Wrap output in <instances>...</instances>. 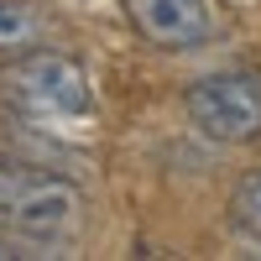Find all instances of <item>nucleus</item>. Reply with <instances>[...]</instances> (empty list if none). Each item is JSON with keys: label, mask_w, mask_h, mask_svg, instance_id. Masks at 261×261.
I'll return each mask as SVG.
<instances>
[{"label": "nucleus", "mask_w": 261, "mask_h": 261, "mask_svg": "<svg viewBox=\"0 0 261 261\" xmlns=\"http://www.w3.org/2000/svg\"><path fill=\"white\" fill-rule=\"evenodd\" d=\"M0 110L21 120H84L94 110V89L79 58L32 47L0 63Z\"/></svg>", "instance_id": "f257e3e1"}, {"label": "nucleus", "mask_w": 261, "mask_h": 261, "mask_svg": "<svg viewBox=\"0 0 261 261\" xmlns=\"http://www.w3.org/2000/svg\"><path fill=\"white\" fill-rule=\"evenodd\" d=\"M79 209H84V193L68 178L0 162V225L53 241V235H68L79 225Z\"/></svg>", "instance_id": "f03ea898"}, {"label": "nucleus", "mask_w": 261, "mask_h": 261, "mask_svg": "<svg viewBox=\"0 0 261 261\" xmlns=\"http://www.w3.org/2000/svg\"><path fill=\"white\" fill-rule=\"evenodd\" d=\"M183 105H188V120L199 125V136L209 141L241 146L261 136V73L251 68H225L199 79Z\"/></svg>", "instance_id": "7ed1b4c3"}, {"label": "nucleus", "mask_w": 261, "mask_h": 261, "mask_svg": "<svg viewBox=\"0 0 261 261\" xmlns=\"http://www.w3.org/2000/svg\"><path fill=\"white\" fill-rule=\"evenodd\" d=\"M120 6L130 16V27L141 32V42L162 53H188L214 37L209 0H120Z\"/></svg>", "instance_id": "20e7f679"}, {"label": "nucleus", "mask_w": 261, "mask_h": 261, "mask_svg": "<svg viewBox=\"0 0 261 261\" xmlns=\"http://www.w3.org/2000/svg\"><path fill=\"white\" fill-rule=\"evenodd\" d=\"M42 37V16L32 6H16V0H0V53H32V42Z\"/></svg>", "instance_id": "39448f33"}, {"label": "nucleus", "mask_w": 261, "mask_h": 261, "mask_svg": "<svg viewBox=\"0 0 261 261\" xmlns=\"http://www.w3.org/2000/svg\"><path fill=\"white\" fill-rule=\"evenodd\" d=\"M230 220H235L241 235L261 241V172H246V178L235 183V193H230Z\"/></svg>", "instance_id": "423d86ee"}, {"label": "nucleus", "mask_w": 261, "mask_h": 261, "mask_svg": "<svg viewBox=\"0 0 261 261\" xmlns=\"http://www.w3.org/2000/svg\"><path fill=\"white\" fill-rule=\"evenodd\" d=\"M27 256H47L37 235H21L11 225H0V261H27Z\"/></svg>", "instance_id": "0eeeda50"}]
</instances>
